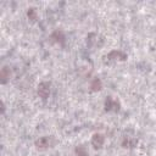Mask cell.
Returning a JSON list of instances; mask_svg holds the SVG:
<instances>
[{
	"mask_svg": "<svg viewBox=\"0 0 156 156\" xmlns=\"http://www.w3.org/2000/svg\"><path fill=\"white\" fill-rule=\"evenodd\" d=\"M50 39H52V41H55V43H57V44H60V45H63V44H65V34H63V32L60 30V29L54 30V32L51 33V35H50Z\"/></svg>",
	"mask_w": 156,
	"mask_h": 156,
	"instance_id": "6",
	"label": "cell"
},
{
	"mask_svg": "<svg viewBox=\"0 0 156 156\" xmlns=\"http://www.w3.org/2000/svg\"><path fill=\"white\" fill-rule=\"evenodd\" d=\"M119 101L116 99H112L111 96H108L105 100V110L106 111H112V112H118L119 111Z\"/></svg>",
	"mask_w": 156,
	"mask_h": 156,
	"instance_id": "3",
	"label": "cell"
},
{
	"mask_svg": "<svg viewBox=\"0 0 156 156\" xmlns=\"http://www.w3.org/2000/svg\"><path fill=\"white\" fill-rule=\"evenodd\" d=\"M136 144H138V140H136V139H134V138H129V136L124 138V139H123V141H122V146H123V147H126V149L135 147V146H136Z\"/></svg>",
	"mask_w": 156,
	"mask_h": 156,
	"instance_id": "8",
	"label": "cell"
},
{
	"mask_svg": "<svg viewBox=\"0 0 156 156\" xmlns=\"http://www.w3.org/2000/svg\"><path fill=\"white\" fill-rule=\"evenodd\" d=\"M27 17L32 21V22H35L38 20V12H37V9L35 7H29L28 11H27Z\"/></svg>",
	"mask_w": 156,
	"mask_h": 156,
	"instance_id": "10",
	"label": "cell"
},
{
	"mask_svg": "<svg viewBox=\"0 0 156 156\" xmlns=\"http://www.w3.org/2000/svg\"><path fill=\"white\" fill-rule=\"evenodd\" d=\"M102 88V83L99 78H93L90 82V90L91 91H99Z\"/></svg>",
	"mask_w": 156,
	"mask_h": 156,
	"instance_id": "9",
	"label": "cell"
},
{
	"mask_svg": "<svg viewBox=\"0 0 156 156\" xmlns=\"http://www.w3.org/2000/svg\"><path fill=\"white\" fill-rule=\"evenodd\" d=\"M104 143H105V136L100 133H95L93 136H91V140H90V144L93 145L94 149H101L104 146Z\"/></svg>",
	"mask_w": 156,
	"mask_h": 156,
	"instance_id": "5",
	"label": "cell"
},
{
	"mask_svg": "<svg viewBox=\"0 0 156 156\" xmlns=\"http://www.w3.org/2000/svg\"><path fill=\"white\" fill-rule=\"evenodd\" d=\"M74 151H76V155H77V156H89V152L87 151L85 146H83V145L77 146Z\"/></svg>",
	"mask_w": 156,
	"mask_h": 156,
	"instance_id": "11",
	"label": "cell"
},
{
	"mask_svg": "<svg viewBox=\"0 0 156 156\" xmlns=\"http://www.w3.org/2000/svg\"><path fill=\"white\" fill-rule=\"evenodd\" d=\"M10 68L7 67V66H4L2 68H1V71H0V82L2 83V84H5L9 79H10Z\"/></svg>",
	"mask_w": 156,
	"mask_h": 156,
	"instance_id": "7",
	"label": "cell"
},
{
	"mask_svg": "<svg viewBox=\"0 0 156 156\" xmlns=\"http://www.w3.org/2000/svg\"><path fill=\"white\" fill-rule=\"evenodd\" d=\"M37 93H38L39 98H41L43 100H46L50 95V83L49 82H41L38 85Z\"/></svg>",
	"mask_w": 156,
	"mask_h": 156,
	"instance_id": "2",
	"label": "cell"
},
{
	"mask_svg": "<svg viewBox=\"0 0 156 156\" xmlns=\"http://www.w3.org/2000/svg\"><path fill=\"white\" fill-rule=\"evenodd\" d=\"M54 143H55V140H54L52 136L45 135V136H41V138H39V139L35 140V146L39 150H44V149L51 147L54 145Z\"/></svg>",
	"mask_w": 156,
	"mask_h": 156,
	"instance_id": "1",
	"label": "cell"
},
{
	"mask_svg": "<svg viewBox=\"0 0 156 156\" xmlns=\"http://www.w3.org/2000/svg\"><path fill=\"white\" fill-rule=\"evenodd\" d=\"M107 61H124L127 58V54L121 50H112L106 56Z\"/></svg>",
	"mask_w": 156,
	"mask_h": 156,
	"instance_id": "4",
	"label": "cell"
}]
</instances>
